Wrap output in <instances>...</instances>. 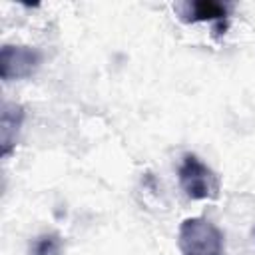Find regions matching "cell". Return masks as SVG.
I'll return each mask as SVG.
<instances>
[{
    "mask_svg": "<svg viewBox=\"0 0 255 255\" xmlns=\"http://www.w3.org/2000/svg\"><path fill=\"white\" fill-rule=\"evenodd\" d=\"M181 255H223L225 241L221 229L207 217H187L177 229Z\"/></svg>",
    "mask_w": 255,
    "mask_h": 255,
    "instance_id": "6da1fadb",
    "label": "cell"
},
{
    "mask_svg": "<svg viewBox=\"0 0 255 255\" xmlns=\"http://www.w3.org/2000/svg\"><path fill=\"white\" fill-rule=\"evenodd\" d=\"M177 181L183 193L193 201L217 199L221 189L217 173L191 151L181 155V161L177 165Z\"/></svg>",
    "mask_w": 255,
    "mask_h": 255,
    "instance_id": "7a4b0ae2",
    "label": "cell"
},
{
    "mask_svg": "<svg viewBox=\"0 0 255 255\" xmlns=\"http://www.w3.org/2000/svg\"><path fill=\"white\" fill-rule=\"evenodd\" d=\"M42 64V52L32 46L6 44L0 52V76L4 82L26 80L38 72Z\"/></svg>",
    "mask_w": 255,
    "mask_h": 255,
    "instance_id": "3957f363",
    "label": "cell"
},
{
    "mask_svg": "<svg viewBox=\"0 0 255 255\" xmlns=\"http://www.w3.org/2000/svg\"><path fill=\"white\" fill-rule=\"evenodd\" d=\"M179 18L187 24L195 22H213L217 34H225L229 28V4L215 2V0H193L181 2L175 6Z\"/></svg>",
    "mask_w": 255,
    "mask_h": 255,
    "instance_id": "277c9868",
    "label": "cell"
},
{
    "mask_svg": "<svg viewBox=\"0 0 255 255\" xmlns=\"http://www.w3.org/2000/svg\"><path fill=\"white\" fill-rule=\"evenodd\" d=\"M24 122V108L20 104L4 102L2 106V120H0V137H2V155H10V151L16 145L18 131Z\"/></svg>",
    "mask_w": 255,
    "mask_h": 255,
    "instance_id": "5b68a950",
    "label": "cell"
},
{
    "mask_svg": "<svg viewBox=\"0 0 255 255\" xmlns=\"http://www.w3.org/2000/svg\"><path fill=\"white\" fill-rule=\"evenodd\" d=\"M62 251H64V241L54 231L36 235L28 247V255H62Z\"/></svg>",
    "mask_w": 255,
    "mask_h": 255,
    "instance_id": "8992f818",
    "label": "cell"
},
{
    "mask_svg": "<svg viewBox=\"0 0 255 255\" xmlns=\"http://www.w3.org/2000/svg\"><path fill=\"white\" fill-rule=\"evenodd\" d=\"M253 235H255V231H253Z\"/></svg>",
    "mask_w": 255,
    "mask_h": 255,
    "instance_id": "52a82bcc",
    "label": "cell"
}]
</instances>
